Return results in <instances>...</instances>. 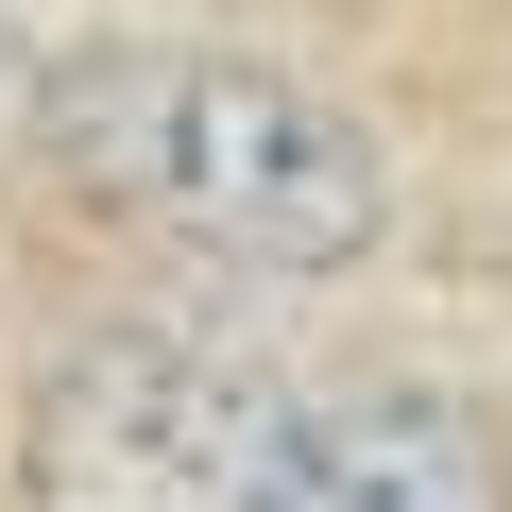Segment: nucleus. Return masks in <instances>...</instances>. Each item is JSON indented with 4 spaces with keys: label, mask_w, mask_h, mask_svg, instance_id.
<instances>
[{
    "label": "nucleus",
    "mask_w": 512,
    "mask_h": 512,
    "mask_svg": "<svg viewBox=\"0 0 512 512\" xmlns=\"http://www.w3.org/2000/svg\"><path fill=\"white\" fill-rule=\"evenodd\" d=\"M35 154L69 188H103L120 222H154L171 256L222 274H359L393 239V154L359 103L205 52V35H86L35 69Z\"/></svg>",
    "instance_id": "f257e3e1"
},
{
    "label": "nucleus",
    "mask_w": 512,
    "mask_h": 512,
    "mask_svg": "<svg viewBox=\"0 0 512 512\" xmlns=\"http://www.w3.org/2000/svg\"><path fill=\"white\" fill-rule=\"evenodd\" d=\"M239 512H495V461L427 393H325V410H274Z\"/></svg>",
    "instance_id": "f03ea898"
}]
</instances>
